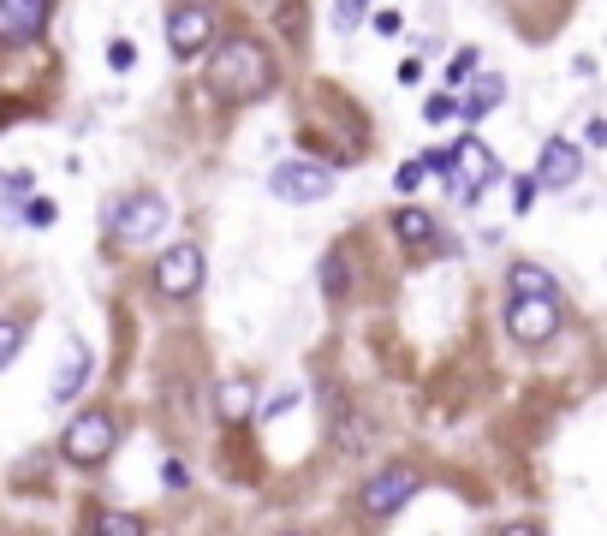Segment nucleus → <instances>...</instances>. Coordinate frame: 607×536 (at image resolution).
Wrapping results in <instances>:
<instances>
[{
    "mask_svg": "<svg viewBox=\"0 0 607 536\" xmlns=\"http://www.w3.org/2000/svg\"><path fill=\"white\" fill-rule=\"evenodd\" d=\"M269 78H274L269 48H262V42H250V36H232L227 48L215 54V66H209L215 96H227V101H257L262 90H269Z\"/></svg>",
    "mask_w": 607,
    "mask_h": 536,
    "instance_id": "1",
    "label": "nucleus"
},
{
    "mask_svg": "<svg viewBox=\"0 0 607 536\" xmlns=\"http://www.w3.org/2000/svg\"><path fill=\"white\" fill-rule=\"evenodd\" d=\"M108 233H113V244H131V251H138V244L167 233V203L155 192H131L120 203H108Z\"/></svg>",
    "mask_w": 607,
    "mask_h": 536,
    "instance_id": "2",
    "label": "nucleus"
},
{
    "mask_svg": "<svg viewBox=\"0 0 607 536\" xmlns=\"http://www.w3.org/2000/svg\"><path fill=\"white\" fill-rule=\"evenodd\" d=\"M507 335L518 346H548L560 335V293H512L507 304Z\"/></svg>",
    "mask_w": 607,
    "mask_h": 536,
    "instance_id": "3",
    "label": "nucleus"
},
{
    "mask_svg": "<svg viewBox=\"0 0 607 536\" xmlns=\"http://www.w3.org/2000/svg\"><path fill=\"white\" fill-rule=\"evenodd\" d=\"M495 173H500L495 150H488L483 138H465V143L453 150V162H447V192H453V203H477L488 185H495Z\"/></svg>",
    "mask_w": 607,
    "mask_h": 536,
    "instance_id": "4",
    "label": "nucleus"
},
{
    "mask_svg": "<svg viewBox=\"0 0 607 536\" xmlns=\"http://www.w3.org/2000/svg\"><path fill=\"white\" fill-rule=\"evenodd\" d=\"M113 441H120V429H113L108 412H84L66 424L61 436V453L72 459V466H101V459H113Z\"/></svg>",
    "mask_w": 607,
    "mask_h": 536,
    "instance_id": "5",
    "label": "nucleus"
},
{
    "mask_svg": "<svg viewBox=\"0 0 607 536\" xmlns=\"http://www.w3.org/2000/svg\"><path fill=\"white\" fill-rule=\"evenodd\" d=\"M269 192L280 203H322L334 192V167L328 162H280L269 173Z\"/></svg>",
    "mask_w": 607,
    "mask_h": 536,
    "instance_id": "6",
    "label": "nucleus"
},
{
    "mask_svg": "<svg viewBox=\"0 0 607 536\" xmlns=\"http://www.w3.org/2000/svg\"><path fill=\"white\" fill-rule=\"evenodd\" d=\"M215 42V12L203 7V0H185V7L167 12V48L180 54V61H191V54H203Z\"/></svg>",
    "mask_w": 607,
    "mask_h": 536,
    "instance_id": "7",
    "label": "nucleus"
},
{
    "mask_svg": "<svg viewBox=\"0 0 607 536\" xmlns=\"http://www.w3.org/2000/svg\"><path fill=\"white\" fill-rule=\"evenodd\" d=\"M203 286V251L197 244H173V251H161L155 263V293L161 298H191Z\"/></svg>",
    "mask_w": 607,
    "mask_h": 536,
    "instance_id": "8",
    "label": "nucleus"
},
{
    "mask_svg": "<svg viewBox=\"0 0 607 536\" xmlns=\"http://www.w3.org/2000/svg\"><path fill=\"white\" fill-rule=\"evenodd\" d=\"M411 495H418V471H411V466H388V471H376L364 483V506L376 518H393Z\"/></svg>",
    "mask_w": 607,
    "mask_h": 536,
    "instance_id": "9",
    "label": "nucleus"
},
{
    "mask_svg": "<svg viewBox=\"0 0 607 536\" xmlns=\"http://www.w3.org/2000/svg\"><path fill=\"white\" fill-rule=\"evenodd\" d=\"M536 179L548 185V192H566V185L584 179V150L566 138H548L542 143V162H536Z\"/></svg>",
    "mask_w": 607,
    "mask_h": 536,
    "instance_id": "10",
    "label": "nucleus"
},
{
    "mask_svg": "<svg viewBox=\"0 0 607 536\" xmlns=\"http://www.w3.org/2000/svg\"><path fill=\"white\" fill-rule=\"evenodd\" d=\"M0 24H7V36L31 42L48 24V0H0Z\"/></svg>",
    "mask_w": 607,
    "mask_h": 536,
    "instance_id": "11",
    "label": "nucleus"
},
{
    "mask_svg": "<svg viewBox=\"0 0 607 536\" xmlns=\"http://www.w3.org/2000/svg\"><path fill=\"white\" fill-rule=\"evenodd\" d=\"M215 412H220V424H245V417L257 412V382H250V375H232V382H220Z\"/></svg>",
    "mask_w": 607,
    "mask_h": 536,
    "instance_id": "12",
    "label": "nucleus"
},
{
    "mask_svg": "<svg viewBox=\"0 0 607 536\" xmlns=\"http://www.w3.org/2000/svg\"><path fill=\"white\" fill-rule=\"evenodd\" d=\"M84 382H90V352H84V346H72V352L61 358V370H54V387H48V394L61 400V405H72Z\"/></svg>",
    "mask_w": 607,
    "mask_h": 536,
    "instance_id": "13",
    "label": "nucleus"
},
{
    "mask_svg": "<svg viewBox=\"0 0 607 536\" xmlns=\"http://www.w3.org/2000/svg\"><path fill=\"white\" fill-rule=\"evenodd\" d=\"M465 84H470V96L453 101V113H458V125H477L483 113L495 108L500 96H507V84H500V78H465Z\"/></svg>",
    "mask_w": 607,
    "mask_h": 536,
    "instance_id": "14",
    "label": "nucleus"
},
{
    "mask_svg": "<svg viewBox=\"0 0 607 536\" xmlns=\"http://www.w3.org/2000/svg\"><path fill=\"white\" fill-rule=\"evenodd\" d=\"M393 233L423 251V244H435V215H429V209H399L393 215Z\"/></svg>",
    "mask_w": 607,
    "mask_h": 536,
    "instance_id": "15",
    "label": "nucleus"
},
{
    "mask_svg": "<svg viewBox=\"0 0 607 536\" xmlns=\"http://www.w3.org/2000/svg\"><path fill=\"white\" fill-rule=\"evenodd\" d=\"M36 185H31V173H0V221H12L19 215V203L31 197Z\"/></svg>",
    "mask_w": 607,
    "mask_h": 536,
    "instance_id": "16",
    "label": "nucleus"
},
{
    "mask_svg": "<svg viewBox=\"0 0 607 536\" xmlns=\"http://www.w3.org/2000/svg\"><path fill=\"white\" fill-rule=\"evenodd\" d=\"M507 286H512V293H554V274L536 269V263H512Z\"/></svg>",
    "mask_w": 607,
    "mask_h": 536,
    "instance_id": "17",
    "label": "nucleus"
},
{
    "mask_svg": "<svg viewBox=\"0 0 607 536\" xmlns=\"http://www.w3.org/2000/svg\"><path fill=\"white\" fill-rule=\"evenodd\" d=\"M54 215H61V209H54V197H36V192H31V197L19 203V221L36 227V233H42V227H54Z\"/></svg>",
    "mask_w": 607,
    "mask_h": 536,
    "instance_id": "18",
    "label": "nucleus"
},
{
    "mask_svg": "<svg viewBox=\"0 0 607 536\" xmlns=\"http://www.w3.org/2000/svg\"><path fill=\"white\" fill-rule=\"evenodd\" d=\"M322 293H328V298L346 293V251H328V256H322Z\"/></svg>",
    "mask_w": 607,
    "mask_h": 536,
    "instance_id": "19",
    "label": "nucleus"
},
{
    "mask_svg": "<svg viewBox=\"0 0 607 536\" xmlns=\"http://www.w3.org/2000/svg\"><path fill=\"white\" fill-rule=\"evenodd\" d=\"M19 346H24V322H19V316H0V370L19 358Z\"/></svg>",
    "mask_w": 607,
    "mask_h": 536,
    "instance_id": "20",
    "label": "nucleus"
},
{
    "mask_svg": "<svg viewBox=\"0 0 607 536\" xmlns=\"http://www.w3.org/2000/svg\"><path fill=\"white\" fill-rule=\"evenodd\" d=\"M477 66H483V54H477V48H458V54H453V66H447V84H453V90H465V78H470Z\"/></svg>",
    "mask_w": 607,
    "mask_h": 536,
    "instance_id": "21",
    "label": "nucleus"
},
{
    "mask_svg": "<svg viewBox=\"0 0 607 536\" xmlns=\"http://www.w3.org/2000/svg\"><path fill=\"white\" fill-rule=\"evenodd\" d=\"M364 12H369V0H334V31H358Z\"/></svg>",
    "mask_w": 607,
    "mask_h": 536,
    "instance_id": "22",
    "label": "nucleus"
},
{
    "mask_svg": "<svg viewBox=\"0 0 607 536\" xmlns=\"http://www.w3.org/2000/svg\"><path fill=\"white\" fill-rule=\"evenodd\" d=\"M96 530H101V536H138L143 525H138V518H126V513H101Z\"/></svg>",
    "mask_w": 607,
    "mask_h": 536,
    "instance_id": "23",
    "label": "nucleus"
},
{
    "mask_svg": "<svg viewBox=\"0 0 607 536\" xmlns=\"http://www.w3.org/2000/svg\"><path fill=\"white\" fill-rule=\"evenodd\" d=\"M423 179H429V173H423V162H405V167L393 173V185H399V192H418Z\"/></svg>",
    "mask_w": 607,
    "mask_h": 536,
    "instance_id": "24",
    "label": "nucleus"
},
{
    "mask_svg": "<svg viewBox=\"0 0 607 536\" xmlns=\"http://www.w3.org/2000/svg\"><path fill=\"white\" fill-rule=\"evenodd\" d=\"M131 61H138V48H131V42H108V66L113 72H126Z\"/></svg>",
    "mask_w": 607,
    "mask_h": 536,
    "instance_id": "25",
    "label": "nucleus"
},
{
    "mask_svg": "<svg viewBox=\"0 0 607 536\" xmlns=\"http://www.w3.org/2000/svg\"><path fill=\"white\" fill-rule=\"evenodd\" d=\"M584 143H589V150H601V143H607V120H601V113H589V120H584Z\"/></svg>",
    "mask_w": 607,
    "mask_h": 536,
    "instance_id": "26",
    "label": "nucleus"
},
{
    "mask_svg": "<svg viewBox=\"0 0 607 536\" xmlns=\"http://www.w3.org/2000/svg\"><path fill=\"white\" fill-rule=\"evenodd\" d=\"M161 483H167V489H185V483H191V471L180 466V459H167V466H161Z\"/></svg>",
    "mask_w": 607,
    "mask_h": 536,
    "instance_id": "27",
    "label": "nucleus"
},
{
    "mask_svg": "<svg viewBox=\"0 0 607 536\" xmlns=\"http://www.w3.org/2000/svg\"><path fill=\"white\" fill-rule=\"evenodd\" d=\"M423 113H429V120H453V96H429Z\"/></svg>",
    "mask_w": 607,
    "mask_h": 536,
    "instance_id": "28",
    "label": "nucleus"
},
{
    "mask_svg": "<svg viewBox=\"0 0 607 536\" xmlns=\"http://www.w3.org/2000/svg\"><path fill=\"white\" fill-rule=\"evenodd\" d=\"M530 197H536V185L518 179V185H512V209H530Z\"/></svg>",
    "mask_w": 607,
    "mask_h": 536,
    "instance_id": "29",
    "label": "nucleus"
},
{
    "mask_svg": "<svg viewBox=\"0 0 607 536\" xmlns=\"http://www.w3.org/2000/svg\"><path fill=\"white\" fill-rule=\"evenodd\" d=\"M292 400H299V387H280V394L269 400V417H280V412H286V405H292Z\"/></svg>",
    "mask_w": 607,
    "mask_h": 536,
    "instance_id": "30",
    "label": "nucleus"
},
{
    "mask_svg": "<svg viewBox=\"0 0 607 536\" xmlns=\"http://www.w3.org/2000/svg\"><path fill=\"white\" fill-rule=\"evenodd\" d=\"M376 36H399V12H376Z\"/></svg>",
    "mask_w": 607,
    "mask_h": 536,
    "instance_id": "31",
    "label": "nucleus"
}]
</instances>
